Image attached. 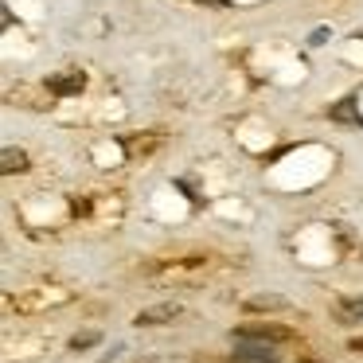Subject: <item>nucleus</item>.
<instances>
[{"instance_id": "nucleus-7", "label": "nucleus", "mask_w": 363, "mask_h": 363, "mask_svg": "<svg viewBox=\"0 0 363 363\" xmlns=\"http://www.w3.org/2000/svg\"><path fill=\"white\" fill-rule=\"evenodd\" d=\"M4 172H28V157L24 152H16V149H4Z\"/></svg>"}, {"instance_id": "nucleus-5", "label": "nucleus", "mask_w": 363, "mask_h": 363, "mask_svg": "<svg viewBox=\"0 0 363 363\" xmlns=\"http://www.w3.org/2000/svg\"><path fill=\"white\" fill-rule=\"evenodd\" d=\"M180 316V305H152V308H145V313H137V320L133 324H141V328H149V324H164V320H176Z\"/></svg>"}, {"instance_id": "nucleus-10", "label": "nucleus", "mask_w": 363, "mask_h": 363, "mask_svg": "<svg viewBox=\"0 0 363 363\" xmlns=\"http://www.w3.org/2000/svg\"><path fill=\"white\" fill-rule=\"evenodd\" d=\"M347 347H352V352H363V336H355V340H352V344H347Z\"/></svg>"}, {"instance_id": "nucleus-6", "label": "nucleus", "mask_w": 363, "mask_h": 363, "mask_svg": "<svg viewBox=\"0 0 363 363\" xmlns=\"http://www.w3.org/2000/svg\"><path fill=\"white\" fill-rule=\"evenodd\" d=\"M352 106H355V98H344L340 106H332V121H355V125H363V118L352 110Z\"/></svg>"}, {"instance_id": "nucleus-4", "label": "nucleus", "mask_w": 363, "mask_h": 363, "mask_svg": "<svg viewBox=\"0 0 363 363\" xmlns=\"http://www.w3.org/2000/svg\"><path fill=\"white\" fill-rule=\"evenodd\" d=\"M332 316H336L340 324H363V293L359 297H344L332 305Z\"/></svg>"}, {"instance_id": "nucleus-8", "label": "nucleus", "mask_w": 363, "mask_h": 363, "mask_svg": "<svg viewBox=\"0 0 363 363\" xmlns=\"http://www.w3.org/2000/svg\"><path fill=\"white\" fill-rule=\"evenodd\" d=\"M94 344H98V332H82V336H74V340H71L74 352H82V347H94Z\"/></svg>"}, {"instance_id": "nucleus-9", "label": "nucleus", "mask_w": 363, "mask_h": 363, "mask_svg": "<svg viewBox=\"0 0 363 363\" xmlns=\"http://www.w3.org/2000/svg\"><path fill=\"white\" fill-rule=\"evenodd\" d=\"M196 4H211V9H227V0H196Z\"/></svg>"}, {"instance_id": "nucleus-3", "label": "nucleus", "mask_w": 363, "mask_h": 363, "mask_svg": "<svg viewBox=\"0 0 363 363\" xmlns=\"http://www.w3.org/2000/svg\"><path fill=\"white\" fill-rule=\"evenodd\" d=\"M48 90H51L55 98L82 94V90H86V74H82V71H63V74H51V79H48Z\"/></svg>"}, {"instance_id": "nucleus-1", "label": "nucleus", "mask_w": 363, "mask_h": 363, "mask_svg": "<svg viewBox=\"0 0 363 363\" xmlns=\"http://www.w3.org/2000/svg\"><path fill=\"white\" fill-rule=\"evenodd\" d=\"M230 340H235V359H242V363H277V344L250 340V336H230Z\"/></svg>"}, {"instance_id": "nucleus-2", "label": "nucleus", "mask_w": 363, "mask_h": 363, "mask_svg": "<svg viewBox=\"0 0 363 363\" xmlns=\"http://www.w3.org/2000/svg\"><path fill=\"white\" fill-rule=\"evenodd\" d=\"M230 336H250V340H266V344H285V340H293V332L281 328V324H246V328H235Z\"/></svg>"}]
</instances>
